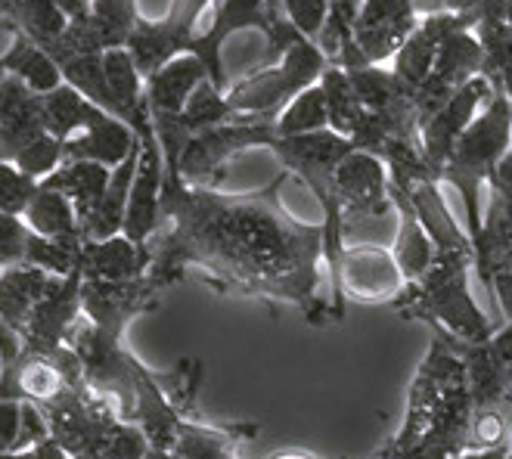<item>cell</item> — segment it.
Returning <instances> with one entry per match:
<instances>
[{
  "label": "cell",
  "mask_w": 512,
  "mask_h": 459,
  "mask_svg": "<svg viewBox=\"0 0 512 459\" xmlns=\"http://www.w3.org/2000/svg\"><path fill=\"white\" fill-rule=\"evenodd\" d=\"M270 459H320V456H314L308 450H283V453H274Z\"/></svg>",
  "instance_id": "46"
},
{
  "label": "cell",
  "mask_w": 512,
  "mask_h": 459,
  "mask_svg": "<svg viewBox=\"0 0 512 459\" xmlns=\"http://www.w3.org/2000/svg\"><path fill=\"white\" fill-rule=\"evenodd\" d=\"M475 25H478L475 16H463L444 35L429 78L416 90L419 125H423L432 112H438L466 81H472L475 75H485L488 56H485V47H481V38L475 35Z\"/></svg>",
  "instance_id": "8"
},
{
  "label": "cell",
  "mask_w": 512,
  "mask_h": 459,
  "mask_svg": "<svg viewBox=\"0 0 512 459\" xmlns=\"http://www.w3.org/2000/svg\"><path fill=\"white\" fill-rule=\"evenodd\" d=\"M419 22L413 0H360L354 44L370 63H388Z\"/></svg>",
  "instance_id": "16"
},
{
  "label": "cell",
  "mask_w": 512,
  "mask_h": 459,
  "mask_svg": "<svg viewBox=\"0 0 512 459\" xmlns=\"http://www.w3.org/2000/svg\"><path fill=\"white\" fill-rule=\"evenodd\" d=\"M0 19L10 32H22L41 47L53 44L69 25V16L56 7V0H0Z\"/></svg>",
  "instance_id": "30"
},
{
  "label": "cell",
  "mask_w": 512,
  "mask_h": 459,
  "mask_svg": "<svg viewBox=\"0 0 512 459\" xmlns=\"http://www.w3.org/2000/svg\"><path fill=\"white\" fill-rule=\"evenodd\" d=\"M497 270H512V196L488 187V211L475 242V273L485 289Z\"/></svg>",
  "instance_id": "22"
},
{
  "label": "cell",
  "mask_w": 512,
  "mask_h": 459,
  "mask_svg": "<svg viewBox=\"0 0 512 459\" xmlns=\"http://www.w3.org/2000/svg\"><path fill=\"white\" fill-rule=\"evenodd\" d=\"M407 286L404 273L391 255V249L376 246V242H354L339 261L336 280L329 283V308H333L336 323L345 320V304H391L401 289Z\"/></svg>",
  "instance_id": "7"
},
{
  "label": "cell",
  "mask_w": 512,
  "mask_h": 459,
  "mask_svg": "<svg viewBox=\"0 0 512 459\" xmlns=\"http://www.w3.org/2000/svg\"><path fill=\"white\" fill-rule=\"evenodd\" d=\"M44 134L47 128L41 115V94L7 75L0 81V159L13 162L28 143Z\"/></svg>",
  "instance_id": "17"
},
{
  "label": "cell",
  "mask_w": 512,
  "mask_h": 459,
  "mask_svg": "<svg viewBox=\"0 0 512 459\" xmlns=\"http://www.w3.org/2000/svg\"><path fill=\"white\" fill-rule=\"evenodd\" d=\"M25 224L47 239H84L78 227V211L69 196L38 183V190L25 208Z\"/></svg>",
  "instance_id": "31"
},
{
  "label": "cell",
  "mask_w": 512,
  "mask_h": 459,
  "mask_svg": "<svg viewBox=\"0 0 512 459\" xmlns=\"http://www.w3.org/2000/svg\"><path fill=\"white\" fill-rule=\"evenodd\" d=\"M215 0H171L165 16L159 19H137V28L128 41V50L137 59V69L143 78L153 75L168 59L190 53V44L199 32L202 10L212 7Z\"/></svg>",
  "instance_id": "9"
},
{
  "label": "cell",
  "mask_w": 512,
  "mask_h": 459,
  "mask_svg": "<svg viewBox=\"0 0 512 459\" xmlns=\"http://www.w3.org/2000/svg\"><path fill=\"white\" fill-rule=\"evenodd\" d=\"M360 10V0H329L326 22L317 35L320 50L326 53L329 63H336L339 53L354 41V19Z\"/></svg>",
  "instance_id": "34"
},
{
  "label": "cell",
  "mask_w": 512,
  "mask_h": 459,
  "mask_svg": "<svg viewBox=\"0 0 512 459\" xmlns=\"http://www.w3.org/2000/svg\"><path fill=\"white\" fill-rule=\"evenodd\" d=\"M401 193L410 199L419 224H423V230L429 233L435 255H472L475 258V246H472L469 233L460 227L454 211L447 208V199L441 193V180H416Z\"/></svg>",
  "instance_id": "18"
},
{
  "label": "cell",
  "mask_w": 512,
  "mask_h": 459,
  "mask_svg": "<svg viewBox=\"0 0 512 459\" xmlns=\"http://www.w3.org/2000/svg\"><path fill=\"white\" fill-rule=\"evenodd\" d=\"M0 63H4L7 75L28 84L35 94H50L53 87L63 84V72H59L50 50L22 32H13V41H10L7 53L0 56Z\"/></svg>",
  "instance_id": "28"
},
{
  "label": "cell",
  "mask_w": 512,
  "mask_h": 459,
  "mask_svg": "<svg viewBox=\"0 0 512 459\" xmlns=\"http://www.w3.org/2000/svg\"><path fill=\"white\" fill-rule=\"evenodd\" d=\"M509 146H512V103L506 97V90L494 84L491 100L472 118V125L463 131V137L457 140L441 171V180L463 196L466 233L472 239V246L481 236V224H485L481 190L488 187L491 174L497 171Z\"/></svg>",
  "instance_id": "5"
},
{
  "label": "cell",
  "mask_w": 512,
  "mask_h": 459,
  "mask_svg": "<svg viewBox=\"0 0 512 459\" xmlns=\"http://www.w3.org/2000/svg\"><path fill=\"white\" fill-rule=\"evenodd\" d=\"M90 4H94V0H56V7L69 16V22L72 19H84L90 13Z\"/></svg>",
  "instance_id": "44"
},
{
  "label": "cell",
  "mask_w": 512,
  "mask_h": 459,
  "mask_svg": "<svg viewBox=\"0 0 512 459\" xmlns=\"http://www.w3.org/2000/svg\"><path fill=\"white\" fill-rule=\"evenodd\" d=\"M0 459H38L35 450H10V453H0Z\"/></svg>",
  "instance_id": "48"
},
{
  "label": "cell",
  "mask_w": 512,
  "mask_h": 459,
  "mask_svg": "<svg viewBox=\"0 0 512 459\" xmlns=\"http://www.w3.org/2000/svg\"><path fill=\"white\" fill-rule=\"evenodd\" d=\"M162 187H165V156L156 131L140 137V156L128 193V211H125V227L122 233L134 242L149 246L162 227Z\"/></svg>",
  "instance_id": "14"
},
{
  "label": "cell",
  "mask_w": 512,
  "mask_h": 459,
  "mask_svg": "<svg viewBox=\"0 0 512 459\" xmlns=\"http://www.w3.org/2000/svg\"><path fill=\"white\" fill-rule=\"evenodd\" d=\"M264 4L270 7V10H274V13H283V0H264ZM286 16V13H283Z\"/></svg>",
  "instance_id": "49"
},
{
  "label": "cell",
  "mask_w": 512,
  "mask_h": 459,
  "mask_svg": "<svg viewBox=\"0 0 512 459\" xmlns=\"http://www.w3.org/2000/svg\"><path fill=\"white\" fill-rule=\"evenodd\" d=\"M472 391L466 360L447 335L435 332L407 388L398 432L379 459H454L469 450Z\"/></svg>",
  "instance_id": "2"
},
{
  "label": "cell",
  "mask_w": 512,
  "mask_h": 459,
  "mask_svg": "<svg viewBox=\"0 0 512 459\" xmlns=\"http://www.w3.org/2000/svg\"><path fill=\"white\" fill-rule=\"evenodd\" d=\"M19 171H25L28 177L44 180L47 174H53L59 165L66 162V140H59L53 134H44L38 140L28 143L19 156L13 159Z\"/></svg>",
  "instance_id": "35"
},
{
  "label": "cell",
  "mask_w": 512,
  "mask_h": 459,
  "mask_svg": "<svg viewBox=\"0 0 512 459\" xmlns=\"http://www.w3.org/2000/svg\"><path fill=\"white\" fill-rule=\"evenodd\" d=\"M38 407L47 416L50 438L63 444L72 456L143 459L149 450V441L140 428L118 416L87 382L66 385Z\"/></svg>",
  "instance_id": "4"
},
{
  "label": "cell",
  "mask_w": 512,
  "mask_h": 459,
  "mask_svg": "<svg viewBox=\"0 0 512 459\" xmlns=\"http://www.w3.org/2000/svg\"><path fill=\"white\" fill-rule=\"evenodd\" d=\"M488 187H491V190H500V193H506V196H512V146L506 149V156L500 159L497 171L491 174Z\"/></svg>",
  "instance_id": "42"
},
{
  "label": "cell",
  "mask_w": 512,
  "mask_h": 459,
  "mask_svg": "<svg viewBox=\"0 0 512 459\" xmlns=\"http://www.w3.org/2000/svg\"><path fill=\"white\" fill-rule=\"evenodd\" d=\"M162 292L153 277H137V280H84L81 283V314L97 329L125 339L128 326L159 308Z\"/></svg>",
  "instance_id": "10"
},
{
  "label": "cell",
  "mask_w": 512,
  "mask_h": 459,
  "mask_svg": "<svg viewBox=\"0 0 512 459\" xmlns=\"http://www.w3.org/2000/svg\"><path fill=\"white\" fill-rule=\"evenodd\" d=\"M153 249L143 242L115 233L109 239H84L81 242V273L84 280H137L149 273Z\"/></svg>",
  "instance_id": "19"
},
{
  "label": "cell",
  "mask_w": 512,
  "mask_h": 459,
  "mask_svg": "<svg viewBox=\"0 0 512 459\" xmlns=\"http://www.w3.org/2000/svg\"><path fill=\"white\" fill-rule=\"evenodd\" d=\"M463 16H447V13H432V16H419L416 28L410 32V38L401 44V50L391 56V72H395L413 94L423 81L429 78L432 66H435V56L438 47L444 41V35L460 22Z\"/></svg>",
  "instance_id": "21"
},
{
  "label": "cell",
  "mask_w": 512,
  "mask_h": 459,
  "mask_svg": "<svg viewBox=\"0 0 512 459\" xmlns=\"http://www.w3.org/2000/svg\"><path fill=\"white\" fill-rule=\"evenodd\" d=\"M41 115H44L47 134H53L59 140H69L109 112H103L97 103H90L72 84L63 81L59 87H53L50 94H41Z\"/></svg>",
  "instance_id": "27"
},
{
  "label": "cell",
  "mask_w": 512,
  "mask_h": 459,
  "mask_svg": "<svg viewBox=\"0 0 512 459\" xmlns=\"http://www.w3.org/2000/svg\"><path fill=\"white\" fill-rule=\"evenodd\" d=\"M469 270H475L472 255H435L432 267L419 280L407 283L391 301V308L398 311V317L426 323L432 332H441L454 342H491L497 329L469 292Z\"/></svg>",
  "instance_id": "3"
},
{
  "label": "cell",
  "mask_w": 512,
  "mask_h": 459,
  "mask_svg": "<svg viewBox=\"0 0 512 459\" xmlns=\"http://www.w3.org/2000/svg\"><path fill=\"white\" fill-rule=\"evenodd\" d=\"M7 78V69H4V63H0V81H4Z\"/></svg>",
  "instance_id": "50"
},
{
  "label": "cell",
  "mask_w": 512,
  "mask_h": 459,
  "mask_svg": "<svg viewBox=\"0 0 512 459\" xmlns=\"http://www.w3.org/2000/svg\"><path fill=\"white\" fill-rule=\"evenodd\" d=\"M491 295L497 301V308L503 311L506 323H512V270H497L491 280Z\"/></svg>",
  "instance_id": "41"
},
{
  "label": "cell",
  "mask_w": 512,
  "mask_h": 459,
  "mask_svg": "<svg viewBox=\"0 0 512 459\" xmlns=\"http://www.w3.org/2000/svg\"><path fill=\"white\" fill-rule=\"evenodd\" d=\"M208 78V69L202 66V59L193 53H180L168 59L165 66H159L153 75L146 78V103L149 112H184L190 103L193 90Z\"/></svg>",
  "instance_id": "23"
},
{
  "label": "cell",
  "mask_w": 512,
  "mask_h": 459,
  "mask_svg": "<svg viewBox=\"0 0 512 459\" xmlns=\"http://www.w3.org/2000/svg\"><path fill=\"white\" fill-rule=\"evenodd\" d=\"M22 404L25 401H19V397H0V453L19 450Z\"/></svg>",
  "instance_id": "39"
},
{
  "label": "cell",
  "mask_w": 512,
  "mask_h": 459,
  "mask_svg": "<svg viewBox=\"0 0 512 459\" xmlns=\"http://www.w3.org/2000/svg\"><path fill=\"white\" fill-rule=\"evenodd\" d=\"M35 230L25 224L22 214L0 211V270L28 264V249H32Z\"/></svg>",
  "instance_id": "36"
},
{
  "label": "cell",
  "mask_w": 512,
  "mask_h": 459,
  "mask_svg": "<svg viewBox=\"0 0 512 459\" xmlns=\"http://www.w3.org/2000/svg\"><path fill=\"white\" fill-rule=\"evenodd\" d=\"M38 190V180L28 177L16 168V162L0 159V211L7 214H25L28 202H32Z\"/></svg>",
  "instance_id": "37"
},
{
  "label": "cell",
  "mask_w": 512,
  "mask_h": 459,
  "mask_svg": "<svg viewBox=\"0 0 512 459\" xmlns=\"http://www.w3.org/2000/svg\"><path fill=\"white\" fill-rule=\"evenodd\" d=\"M388 190H391V205H395V214H398V236H395V246H391V255H395L404 280L413 283L432 267L435 246H432L429 233L423 230V224H419L410 199L401 190L391 187V183H388Z\"/></svg>",
  "instance_id": "26"
},
{
  "label": "cell",
  "mask_w": 512,
  "mask_h": 459,
  "mask_svg": "<svg viewBox=\"0 0 512 459\" xmlns=\"http://www.w3.org/2000/svg\"><path fill=\"white\" fill-rule=\"evenodd\" d=\"M258 435L255 422L212 425L199 416H184L171 441L174 459H239V444Z\"/></svg>",
  "instance_id": "20"
},
{
  "label": "cell",
  "mask_w": 512,
  "mask_h": 459,
  "mask_svg": "<svg viewBox=\"0 0 512 459\" xmlns=\"http://www.w3.org/2000/svg\"><path fill=\"white\" fill-rule=\"evenodd\" d=\"M50 283H53V273L35 264H16V267L0 270V320L13 332H19V339H22L28 317L35 311V304L50 289Z\"/></svg>",
  "instance_id": "24"
},
{
  "label": "cell",
  "mask_w": 512,
  "mask_h": 459,
  "mask_svg": "<svg viewBox=\"0 0 512 459\" xmlns=\"http://www.w3.org/2000/svg\"><path fill=\"white\" fill-rule=\"evenodd\" d=\"M488 0H413V7L419 16H432V13H447V16H475L481 19Z\"/></svg>",
  "instance_id": "40"
},
{
  "label": "cell",
  "mask_w": 512,
  "mask_h": 459,
  "mask_svg": "<svg viewBox=\"0 0 512 459\" xmlns=\"http://www.w3.org/2000/svg\"><path fill=\"white\" fill-rule=\"evenodd\" d=\"M134 137L137 134L125 125L122 118L103 115L90 128H84L81 134L66 140V162L81 159V162H97V165L115 168V165H122L128 159Z\"/></svg>",
  "instance_id": "25"
},
{
  "label": "cell",
  "mask_w": 512,
  "mask_h": 459,
  "mask_svg": "<svg viewBox=\"0 0 512 459\" xmlns=\"http://www.w3.org/2000/svg\"><path fill=\"white\" fill-rule=\"evenodd\" d=\"M35 453H38V459H75L63 444L53 441V438H47L44 444H38V447H35Z\"/></svg>",
  "instance_id": "43"
},
{
  "label": "cell",
  "mask_w": 512,
  "mask_h": 459,
  "mask_svg": "<svg viewBox=\"0 0 512 459\" xmlns=\"http://www.w3.org/2000/svg\"><path fill=\"white\" fill-rule=\"evenodd\" d=\"M488 7H491L503 22L512 25V0H488Z\"/></svg>",
  "instance_id": "45"
},
{
  "label": "cell",
  "mask_w": 512,
  "mask_h": 459,
  "mask_svg": "<svg viewBox=\"0 0 512 459\" xmlns=\"http://www.w3.org/2000/svg\"><path fill=\"white\" fill-rule=\"evenodd\" d=\"M506 97H509V94H506ZM509 103H512V97H509Z\"/></svg>",
  "instance_id": "51"
},
{
  "label": "cell",
  "mask_w": 512,
  "mask_h": 459,
  "mask_svg": "<svg viewBox=\"0 0 512 459\" xmlns=\"http://www.w3.org/2000/svg\"><path fill=\"white\" fill-rule=\"evenodd\" d=\"M81 283L84 273L75 270L69 277H53L50 289L35 304L32 317L22 329V345L35 351H53L66 345L69 332L81 320Z\"/></svg>",
  "instance_id": "15"
},
{
  "label": "cell",
  "mask_w": 512,
  "mask_h": 459,
  "mask_svg": "<svg viewBox=\"0 0 512 459\" xmlns=\"http://www.w3.org/2000/svg\"><path fill=\"white\" fill-rule=\"evenodd\" d=\"M109 174H112V168H106V165L69 159V162H63L53 174H47L38 183H44V187H53V190H59L63 196L72 199V205L78 211V227H81V221L90 214V208H94L97 199L103 196L106 183H109Z\"/></svg>",
  "instance_id": "29"
},
{
  "label": "cell",
  "mask_w": 512,
  "mask_h": 459,
  "mask_svg": "<svg viewBox=\"0 0 512 459\" xmlns=\"http://www.w3.org/2000/svg\"><path fill=\"white\" fill-rule=\"evenodd\" d=\"M283 13L301 35L317 41L329 13V0H283Z\"/></svg>",
  "instance_id": "38"
},
{
  "label": "cell",
  "mask_w": 512,
  "mask_h": 459,
  "mask_svg": "<svg viewBox=\"0 0 512 459\" xmlns=\"http://www.w3.org/2000/svg\"><path fill=\"white\" fill-rule=\"evenodd\" d=\"M320 87L326 94V109H329V131H336L342 137H354L357 128L364 125L367 118V106L360 103L357 90L348 78V72L342 66L329 63L320 75Z\"/></svg>",
  "instance_id": "32"
},
{
  "label": "cell",
  "mask_w": 512,
  "mask_h": 459,
  "mask_svg": "<svg viewBox=\"0 0 512 459\" xmlns=\"http://www.w3.org/2000/svg\"><path fill=\"white\" fill-rule=\"evenodd\" d=\"M333 187H336L345 227L351 221L385 218L388 211H395V205H391V190H388V168L379 156H373L367 149H351L339 162L333 174Z\"/></svg>",
  "instance_id": "11"
},
{
  "label": "cell",
  "mask_w": 512,
  "mask_h": 459,
  "mask_svg": "<svg viewBox=\"0 0 512 459\" xmlns=\"http://www.w3.org/2000/svg\"><path fill=\"white\" fill-rule=\"evenodd\" d=\"M280 134H314V131H329V109H326V94L320 81L305 87L295 94L286 109L274 118Z\"/></svg>",
  "instance_id": "33"
},
{
  "label": "cell",
  "mask_w": 512,
  "mask_h": 459,
  "mask_svg": "<svg viewBox=\"0 0 512 459\" xmlns=\"http://www.w3.org/2000/svg\"><path fill=\"white\" fill-rule=\"evenodd\" d=\"M289 171L249 193L199 187L168 177L162 187V227L149 239V277L171 289L199 273L221 295L289 304L311 326L336 323L323 286V221L308 224L286 211L280 193Z\"/></svg>",
  "instance_id": "1"
},
{
  "label": "cell",
  "mask_w": 512,
  "mask_h": 459,
  "mask_svg": "<svg viewBox=\"0 0 512 459\" xmlns=\"http://www.w3.org/2000/svg\"><path fill=\"white\" fill-rule=\"evenodd\" d=\"M491 94H494V81L488 75H475L438 112H432L423 125H419V143H423L426 159L438 177L450 159V152H454L457 140L472 125V118L481 112V106L491 100Z\"/></svg>",
  "instance_id": "13"
},
{
  "label": "cell",
  "mask_w": 512,
  "mask_h": 459,
  "mask_svg": "<svg viewBox=\"0 0 512 459\" xmlns=\"http://www.w3.org/2000/svg\"><path fill=\"white\" fill-rule=\"evenodd\" d=\"M143 459H174V456L165 447H153V444H149V450L143 453Z\"/></svg>",
  "instance_id": "47"
},
{
  "label": "cell",
  "mask_w": 512,
  "mask_h": 459,
  "mask_svg": "<svg viewBox=\"0 0 512 459\" xmlns=\"http://www.w3.org/2000/svg\"><path fill=\"white\" fill-rule=\"evenodd\" d=\"M215 4H218V0H215ZM215 4H212V7H215Z\"/></svg>",
  "instance_id": "52"
},
{
  "label": "cell",
  "mask_w": 512,
  "mask_h": 459,
  "mask_svg": "<svg viewBox=\"0 0 512 459\" xmlns=\"http://www.w3.org/2000/svg\"><path fill=\"white\" fill-rule=\"evenodd\" d=\"M140 10L137 0H94L84 19H72L66 32L47 44L50 56L59 53H106L112 47H128Z\"/></svg>",
  "instance_id": "12"
},
{
  "label": "cell",
  "mask_w": 512,
  "mask_h": 459,
  "mask_svg": "<svg viewBox=\"0 0 512 459\" xmlns=\"http://www.w3.org/2000/svg\"><path fill=\"white\" fill-rule=\"evenodd\" d=\"M326 66H329V59L320 50V44L311 38H298L277 63L255 69L252 75L233 81L224 90L233 121L236 118H261V121L277 118L295 94H301L305 87L320 81Z\"/></svg>",
  "instance_id": "6"
}]
</instances>
